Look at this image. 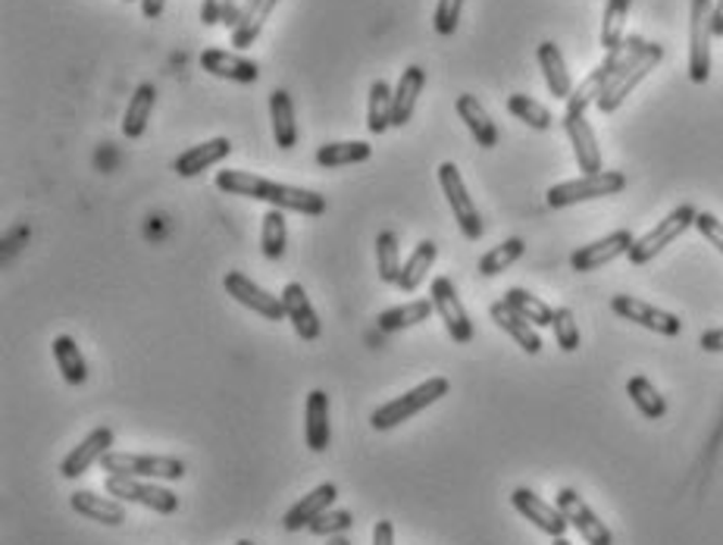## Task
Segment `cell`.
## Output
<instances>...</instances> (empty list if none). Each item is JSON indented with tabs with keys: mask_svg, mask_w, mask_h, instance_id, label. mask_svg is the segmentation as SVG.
<instances>
[{
	"mask_svg": "<svg viewBox=\"0 0 723 545\" xmlns=\"http://www.w3.org/2000/svg\"><path fill=\"white\" fill-rule=\"evenodd\" d=\"M216 189L236 198H251V201H264L276 211H292V214H304V217H320L326 214V198L320 191L297 189V186H286V182H272L257 173L248 169H223L216 173Z\"/></svg>",
	"mask_w": 723,
	"mask_h": 545,
	"instance_id": "6da1fadb",
	"label": "cell"
},
{
	"mask_svg": "<svg viewBox=\"0 0 723 545\" xmlns=\"http://www.w3.org/2000/svg\"><path fill=\"white\" fill-rule=\"evenodd\" d=\"M448 389H452V382L445 380V377H429V380H423L420 385H414L410 392H404L398 398L379 405V408L373 410V417H370V427H373L376 433L395 430V427L407 423L410 417H417L420 410L432 408L439 398H445Z\"/></svg>",
	"mask_w": 723,
	"mask_h": 545,
	"instance_id": "7a4b0ae2",
	"label": "cell"
},
{
	"mask_svg": "<svg viewBox=\"0 0 723 545\" xmlns=\"http://www.w3.org/2000/svg\"><path fill=\"white\" fill-rule=\"evenodd\" d=\"M101 467L116 477H138V480H157V483H176L188 473L182 458L176 455H135V452H107Z\"/></svg>",
	"mask_w": 723,
	"mask_h": 545,
	"instance_id": "3957f363",
	"label": "cell"
},
{
	"mask_svg": "<svg viewBox=\"0 0 723 545\" xmlns=\"http://www.w3.org/2000/svg\"><path fill=\"white\" fill-rule=\"evenodd\" d=\"M435 176H439L442 194L448 198V207H452V214H455L457 226H460V232H464V239L480 242L482 232H485V219H482V214L477 211V204H473V198H470V191H467V182H464V176H460L457 164H452V161L439 164Z\"/></svg>",
	"mask_w": 723,
	"mask_h": 545,
	"instance_id": "277c9868",
	"label": "cell"
},
{
	"mask_svg": "<svg viewBox=\"0 0 723 545\" xmlns=\"http://www.w3.org/2000/svg\"><path fill=\"white\" fill-rule=\"evenodd\" d=\"M626 189V176L623 173H595V176H580V179H570V182H558L551 186L545 201L551 211H561V207H570V204H583V201H595V198H611V194H620Z\"/></svg>",
	"mask_w": 723,
	"mask_h": 545,
	"instance_id": "5b68a950",
	"label": "cell"
},
{
	"mask_svg": "<svg viewBox=\"0 0 723 545\" xmlns=\"http://www.w3.org/2000/svg\"><path fill=\"white\" fill-rule=\"evenodd\" d=\"M696 217L698 211L693 207V204H680L676 211H670L668 217L661 219L655 229H648L643 239H636L633 242V248H630V264H636V267H643V264H648V261H655L661 251L668 245H673L686 229H693L696 226Z\"/></svg>",
	"mask_w": 723,
	"mask_h": 545,
	"instance_id": "8992f818",
	"label": "cell"
},
{
	"mask_svg": "<svg viewBox=\"0 0 723 545\" xmlns=\"http://www.w3.org/2000/svg\"><path fill=\"white\" fill-rule=\"evenodd\" d=\"M104 490L113 498H119V502H132V505H141L148 511H157V515H176L179 511V495L173 490H163L157 480H138V477L107 473Z\"/></svg>",
	"mask_w": 723,
	"mask_h": 545,
	"instance_id": "52a82bcc",
	"label": "cell"
},
{
	"mask_svg": "<svg viewBox=\"0 0 723 545\" xmlns=\"http://www.w3.org/2000/svg\"><path fill=\"white\" fill-rule=\"evenodd\" d=\"M711 0H693L689 3V79L705 85L711 79Z\"/></svg>",
	"mask_w": 723,
	"mask_h": 545,
	"instance_id": "ba28073f",
	"label": "cell"
},
{
	"mask_svg": "<svg viewBox=\"0 0 723 545\" xmlns=\"http://www.w3.org/2000/svg\"><path fill=\"white\" fill-rule=\"evenodd\" d=\"M661 60H664V48L648 41V48H645L643 54L636 56L626 69H620L617 76H611V83H608V88H605L601 98H598V110H601V113H614V110L630 98V91L643 83L645 76H648Z\"/></svg>",
	"mask_w": 723,
	"mask_h": 545,
	"instance_id": "9c48e42d",
	"label": "cell"
},
{
	"mask_svg": "<svg viewBox=\"0 0 723 545\" xmlns=\"http://www.w3.org/2000/svg\"><path fill=\"white\" fill-rule=\"evenodd\" d=\"M429 299L435 304L439 320L445 324L448 335L455 339L457 345L473 342V324H470V317H467V310H464V304H460V295H457L455 282H452L448 276H435V279H432Z\"/></svg>",
	"mask_w": 723,
	"mask_h": 545,
	"instance_id": "30bf717a",
	"label": "cell"
},
{
	"mask_svg": "<svg viewBox=\"0 0 723 545\" xmlns=\"http://www.w3.org/2000/svg\"><path fill=\"white\" fill-rule=\"evenodd\" d=\"M555 505L561 508V515L567 523L586 540V545H614V533L608 523H601V518L592 511L589 505L580 498L576 490H561L555 495Z\"/></svg>",
	"mask_w": 723,
	"mask_h": 545,
	"instance_id": "8fae6325",
	"label": "cell"
},
{
	"mask_svg": "<svg viewBox=\"0 0 723 545\" xmlns=\"http://www.w3.org/2000/svg\"><path fill=\"white\" fill-rule=\"evenodd\" d=\"M611 310H614L617 317H623L630 324H639V327L651 329L658 335H670L673 339V335L683 332V320L676 314L661 310V307H655V304H648L643 299H633V295H614L611 299Z\"/></svg>",
	"mask_w": 723,
	"mask_h": 545,
	"instance_id": "7c38bea8",
	"label": "cell"
},
{
	"mask_svg": "<svg viewBox=\"0 0 723 545\" xmlns=\"http://www.w3.org/2000/svg\"><path fill=\"white\" fill-rule=\"evenodd\" d=\"M223 286H226V292L232 295V299L239 301L241 307H248V310H254V314H261V317H267V320H282L286 317V307H282V299H276V295H269L264 286H257L254 279H248L244 272L232 270L223 276Z\"/></svg>",
	"mask_w": 723,
	"mask_h": 545,
	"instance_id": "4fadbf2b",
	"label": "cell"
},
{
	"mask_svg": "<svg viewBox=\"0 0 723 545\" xmlns=\"http://www.w3.org/2000/svg\"><path fill=\"white\" fill-rule=\"evenodd\" d=\"M113 430L110 427H98V430H91L88 436L81 439L79 445L60 461V477L63 480H79L85 477L94 464L104 461V455L113 452Z\"/></svg>",
	"mask_w": 723,
	"mask_h": 545,
	"instance_id": "5bb4252c",
	"label": "cell"
},
{
	"mask_svg": "<svg viewBox=\"0 0 723 545\" xmlns=\"http://www.w3.org/2000/svg\"><path fill=\"white\" fill-rule=\"evenodd\" d=\"M633 242H636V236H633L630 229H617V232L598 239V242H592V245L576 248V251L570 254V267L576 272L601 270L605 264L617 261L620 254H630Z\"/></svg>",
	"mask_w": 723,
	"mask_h": 545,
	"instance_id": "9a60e30c",
	"label": "cell"
},
{
	"mask_svg": "<svg viewBox=\"0 0 723 545\" xmlns=\"http://www.w3.org/2000/svg\"><path fill=\"white\" fill-rule=\"evenodd\" d=\"M510 505L517 508V515H523L530 523H536L545 536H551V540L567 536V527H570V523H567V518L561 515V508L542 502L533 490H513L510 492Z\"/></svg>",
	"mask_w": 723,
	"mask_h": 545,
	"instance_id": "2e32d148",
	"label": "cell"
},
{
	"mask_svg": "<svg viewBox=\"0 0 723 545\" xmlns=\"http://www.w3.org/2000/svg\"><path fill=\"white\" fill-rule=\"evenodd\" d=\"M201 69L216 79L239 85H251L261 79V63H254L251 56L236 54V51H219V48H207L201 54Z\"/></svg>",
	"mask_w": 723,
	"mask_h": 545,
	"instance_id": "e0dca14e",
	"label": "cell"
},
{
	"mask_svg": "<svg viewBox=\"0 0 723 545\" xmlns=\"http://www.w3.org/2000/svg\"><path fill=\"white\" fill-rule=\"evenodd\" d=\"M335 498H339V486L335 483H320L317 490H310L304 498H297L295 505L286 511L282 527L286 533H297V530H307L314 520L320 518L322 511L335 508Z\"/></svg>",
	"mask_w": 723,
	"mask_h": 545,
	"instance_id": "ac0fdd59",
	"label": "cell"
},
{
	"mask_svg": "<svg viewBox=\"0 0 723 545\" xmlns=\"http://www.w3.org/2000/svg\"><path fill=\"white\" fill-rule=\"evenodd\" d=\"M563 132L570 138V144H573V154H576V164L583 169V176H595V173H601V151H598V138L592 132V123L586 119V113L583 116H567L563 113L561 119Z\"/></svg>",
	"mask_w": 723,
	"mask_h": 545,
	"instance_id": "d6986e66",
	"label": "cell"
},
{
	"mask_svg": "<svg viewBox=\"0 0 723 545\" xmlns=\"http://www.w3.org/2000/svg\"><path fill=\"white\" fill-rule=\"evenodd\" d=\"M279 299H282V307H286L289 324L295 327L297 339H304V342H317V339H320V317H317L314 304L307 299L304 286H301V282H289V286L282 289Z\"/></svg>",
	"mask_w": 723,
	"mask_h": 545,
	"instance_id": "ffe728a7",
	"label": "cell"
},
{
	"mask_svg": "<svg viewBox=\"0 0 723 545\" xmlns=\"http://www.w3.org/2000/svg\"><path fill=\"white\" fill-rule=\"evenodd\" d=\"M229 154H232V141H229V138L226 136L211 138V141H201V144L188 148L186 154H179L176 164H173V169H176L182 179H194V176L207 173L211 166L223 164Z\"/></svg>",
	"mask_w": 723,
	"mask_h": 545,
	"instance_id": "44dd1931",
	"label": "cell"
},
{
	"mask_svg": "<svg viewBox=\"0 0 723 545\" xmlns=\"http://www.w3.org/2000/svg\"><path fill=\"white\" fill-rule=\"evenodd\" d=\"M69 505H73L76 515H81L85 520H94V523H101V527H123V523H126V508H123V502L113 498V495H98V492L91 490H79L69 495Z\"/></svg>",
	"mask_w": 723,
	"mask_h": 545,
	"instance_id": "7402d4cb",
	"label": "cell"
},
{
	"mask_svg": "<svg viewBox=\"0 0 723 545\" xmlns=\"http://www.w3.org/2000/svg\"><path fill=\"white\" fill-rule=\"evenodd\" d=\"M304 442L310 452L322 455L332 442V427H329V395L322 389H314L304 398Z\"/></svg>",
	"mask_w": 723,
	"mask_h": 545,
	"instance_id": "603a6c76",
	"label": "cell"
},
{
	"mask_svg": "<svg viewBox=\"0 0 723 545\" xmlns=\"http://www.w3.org/2000/svg\"><path fill=\"white\" fill-rule=\"evenodd\" d=\"M489 317H492V324L502 329V332H508L510 339H513L527 355H538V352H542V335L536 332V327H533L527 317H520L508 301H495V304L489 307Z\"/></svg>",
	"mask_w": 723,
	"mask_h": 545,
	"instance_id": "cb8c5ba5",
	"label": "cell"
},
{
	"mask_svg": "<svg viewBox=\"0 0 723 545\" xmlns=\"http://www.w3.org/2000/svg\"><path fill=\"white\" fill-rule=\"evenodd\" d=\"M276 7H279V0H248V3H244L239 23L229 31L236 51L254 48V41L261 38V31H264V26H267V20L272 16Z\"/></svg>",
	"mask_w": 723,
	"mask_h": 545,
	"instance_id": "d4e9b609",
	"label": "cell"
},
{
	"mask_svg": "<svg viewBox=\"0 0 723 545\" xmlns=\"http://www.w3.org/2000/svg\"><path fill=\"white\" fill-rule=\"evenodd\" d=\"M457 116H460V123H467V129H470V136L473 141L485 148V151H492L495 144H498V126H495V119L485 113V107L480 104V98H473V94H460L455 101Z\"/></svg>",
	"mask_w": 723,
	"mask_h": 545,
	"instance_id": "484cf974",
	"label": "cell"
},
{
	"mask_svg": "<svg viewBox=\"0 0 723 545\" xmlns=\"http://www.w3.org/2000/svg\"><path fill=\"white\" fill-rule=\"evenodd\" d=\"M269 119H272V138H276V148L282 151H292L297 144V123H295V104H292V94L286 88H276L269 94Z\"/></svg>",
	"mask_w": 723,
	"mask_h": 545,
	"instance_id": "4316f807",
	"label": "cell"
},
{
	"mask_svg": "<svg viewBox=\"0 0 723 545\" xmlns=\"http://www.w3.org/2000/svg\"><path fill=\"white\" fill-rule=\"evenodd\" d=\"M536 60L538 66H542V76H545L548 91H551L555 98L567 101V98L573 94V79H570V73H567L561 48H558L555 41H542L536 48Z\"/></svg>",
	"mask_w": 723,
	"mask_h": 545,
	"instance_id": "83f0119b",
	"label": "cell"
},
{
	"mask_svg": "<svg viewBox=\"0 0 723 545\" xmlns=\"http://www.w3.org/2000/svg\"><path fill=\"white\" fill-rule=\"evenodd\" d=\"M427 85L423 66H407L402 73V83L395 85V113H392V126H407L414 119L417 98Z\"/></svg>",
	"mask_w": 723,
	"mask_h": 545,
	"instance_id": "f1b7e54d",
	"label": "cell"
},
{
	"mask_svg": "<svg viewBox=\"0 0 723 545\" xmlns=\"http://www.w3.org/2000/svg\"><path fill=\"white\" fill-rule=\"evenodd\" d=\"M370 157H373V144L370 141H329V144L317 148V154H314V161L322 169L364 164Z\"/></svg>",
	"mask_w": 723,
	"mask_h": 545,
	"instance_id": "f546056e",
	"label": "cell"
},
{
	"mask_svg": "<svg viewBox=\"0 0 723 545\" xmlns=\"http://www.w3.org/2000/svg\"><path fill=\"white\" fill-rule=\"evenodd\" d=\"M432 314H435L432 299H414L407 301V304H398V307L382 310L376 324H379L382 332H402V329L417 327V324H427Z\"/></svg>",
	"mask_w": 723,
	"mask_h": 545,
	"instance_id": "4dcf8cb0",
	"label": "cell"
},
{
	"mask_svg": "<svg viewBox=\"0 0 723 545\" xmlns=\"http://www.w3.org/2000/svg\"><path fill=\"white\" fill-rule=\"evenodd\" d=\"M392 113H395V88L385 79H376L367 98V129L373 136H385V129H392Z\"/></svg>",
	"mask_w": 723,
	"mask_h": 545,
	"instance_id": "1f68e13d",
	"label": "cell"
},
{
	"mask_svg": "<svg viewBox=\"0 0 723 545\" xmlns=\"http://www.w3.org/2000/svg\"><path fill=\"white\" fill-rule=\"evenodd\" d=\"M154 104H157V88L151 83H141L135 88V98L126 107V116H123V136L126 138H141L144 129H148V119L154 113Z\"/></svg>",
	"mask_w": 723,
	"mask_h": 545,
	"instance_id": "d6a6232c",
	"label": "cell"
},
{
	"mask_svg": "<svg viewBox=\"0 0 723 545\" xmlns=\"http://www.w3.org/2000/svg\"><path fill=\"white\" fill-rule=\"evenodd\" d=\"M51 352H54L56 367H60V377L69 382V385H85L88 380V364H85V355L76 345L73 335H56L51 342Z\"/></svg>",
	"mask_w": 723,
	"mask_h": 545,
	"instance_id": "836d02e7",
	"label": "cell"
},
{
	"mask_svg": "<svg viewBox=\"0 0 723 545\" xmlns=\"http://www.w3.org/2000/svg\"><path fill=\"white\" fill-rule=\"evenodd\" d=\"M435 257H439V245H435L432 239H423L420 245L410 251V257L404 261L402 279H398V289H402V292H407V295H410V292H417V289L423 286L427 272L432 270Z\"/></svg>",
	"mask_w": 723,
	"mask_h": 545,
	"instance_id": "e575fe53",
	"label": "cell"
},
{
	"mask_svg": "<svg viewBox=\"0 0 723 545\" xmlns=\"http://www.w3.org/2000/svg\"><path fill=\"white\" fill-rule=\"evenodd\" d=\"M626 395H630V402L636 405V410L643 414L645 420H661V417L668 414V398H664V395L655 389V382L643 377V373L630 377Z\"/></svg>",
	"mask_w": 723,
	"mask_h": 545,
	"instance_id": "d590c367",
	"label": "cell"
},
{
	"mask_svg": "<svg viewBox=\"0 0 723 545\" xmlns=\"http://www.w3.org/2000/svg\"><path fill=\"white\" fill-rule=\"evenodd\" d=\"M376 264H379V279L385 286H398L404 264L402 254H398V236L389 232V229H382L376 236Z\"/></svg>",
	"mask_w": 723,
	"mask_h": 545,
	"instance_id": "8d00e7d4",
	"label": "cell"
},
{
	"mask_svg": "<svg viewBox=\"0 0 723 545\" xmlns=\"http://www.w3.org/2000/svg\"><path fill=\"white\" fill-rule=\"evenodd\" d=\"M289 245V229H286V214L269 207L264 219H261V251L267 261H279Z\"/></svg>",
	"mask_w": 723,
	"mask_h": 545,
	"instance_id": "74e56055",
	"label": "cell"
},
{
	"mask_svg": "<svg viewBox=\"0 0 723 545\" xmlns=\"http://www.w3.org/2000/svg\"><path fill=\"white\" fill-rule=\"evenodd\" d=\"M505 301H508L520 317H527L533 327H551V320H555V307H548L545 301L536 299V295L527 292V289H508Z\"/></svg>",
	"mask_w": 723,
	"mask_h": 545,
	"instance_id": "f35d334b",
	"label": "cell"
},
{
	"mask_svg": "<svg viewBox=\"0 0 723 545\" xmlns=\"http://www.w3.org/2000/svg\"><path fill=\"white\" fill-rule=\"evenodd\" d=\"M508 113L517 116L520 123H527L530 129H538V132L551 129V123H555L551 110L545 107V104H538L536 98H530V94H510Z\"/></svg>",
	"mask_w": 723,
	"mask_h": 545,
	"instance_id": "ab89813d",
	"label": "cell"
},
{
	"mask_svg": "<svg viewBox=\"0 0 723 545\" xmlns=\"http://www.w3.org/2000/svg\"><path fill=\"white\" fill-rule=\"evenodd\" d=\"M630 3L633 0H608L605 7V23H601V48L611 54L617 51L626 38H623V28H626V16H630Z\"/></svg>",
	"mask_w": 723,
	"mask_h": 545,
	"instance_id": "60d3db41",
	"label": "cell"
},
{
	"mask_svg": "<svg viewBox=\"0 0 723 545\" xmlns=\"http://www.w3.org/2000/svg\"><path fill=\"white\" fill-rule=\"evenodd\" d=\"M523 239H508V242H502V245H495L492 251H485L480 257V272L482 276H498V272H505L510 264H517L520 257H523Z\"/></svg>",
	"mask_w": 723,
	"mask_h": 545,
	"instance_id": "b9f144b4",
	"label": "cell"
},
{
	"mask_svg": "<svg viewBox=\"0 0 723 545\" xmlns=\"http://www.w3.org/2000/svg\"><path fill=\"white\" fill-rule=\"evenodd\" d=\"M351 523H354V515L345 511V508H329V511H322L320 518L314 520L307 530H310V536H342V533H348Z\"/></svg>",
	"mask_w": 723,
	"mask_h": 545,
	"instance_id": "7bdbcfd3",
	"label": "cell"
},
{
	"mask_svg": "<svg viewBox=\"0 0 723 545\" xmlns=\"http://www.w3.org/2000/svg\"><path fill=\"white\" fill-rule=\"evenodd\" d=\"M551 329H555V339H558L561 352L573 355V352L580 348V327H576V317H573L570 307H558V310H555Z\"/></svg>",
	"mask_w": 723,
	"mask_h": 545,
	"instance_id": "ee69618b",
	"label": "cell"
},
{
	"mask_svg": "<svg viewBox=\"0 0 723 545\" xmlns=\"http://www.w3.org/2000/svg\"><path fill=\"white\" fill-rule=\"evenodd\" d=\"M460 10H464V0H439L435 3V16H432L435 35H442V38L455 35L457 23H460Z\"/></svg>",
	"mask_w": 723,
	"mask_h": 545,
	"instance_id": "f6af8a7d",
	"label": "cell"
},
{
	"mask_svg": "<svg viewBox=\"0 0 723 545\" xmlns=\"http://www.w3.org/2000/svg\"><path fill=\"white\" fill-rule=\"evenodd\" d=\"M696 229L723 254V223L714 214H698Z\"/></svg>",
	"mask_w": 723,
	"mask_h": 545,
	"instance_id": "bcb514c9",
	"label": "cell"
},
{
	"mask_svg": "<svg viewBox=\"0 0 723 545\" xmlns=\"http://www.w3.org/2000/svg\"><path fill=\"white\" fill-rule=\"evenodd\" d=\"M229 3H232V0H204V3H201V23H204V26H219V23H226Z\"/></svg>",
	"mask_w": 723,
	"mask_h": 545,
	"instance_id": "7dc6e473",
	"label": "cell"
},
{
	"mask_svg": "<svg viewBox=\"0 0 723 545\" xmlns=\"http://www.w3.org/2000/svg\"><path fill=\"white\" fill-rule=\"evenodd\" d=\"M373 545H395V523L392 520H376Z\"/></svg>",
	"mask_w": 723,
	"mask_h": 545,
	"instance_id": "c3c4849f",
	"label": "cell"
},
{
	"mask_svg": "<svg viewBox=\"0 0 723 545\" xmlns=\"http://www.w3.org/2000/svg\"><path fill=\"white\" fill-rule=\"evenodd\" d=\"M705 352H711V355H718L723 352V329H708V332H701V342H698Z\"/></svg>",
	"mask_w": 723,
	"mask_h": 545,
	"instance_id": "681fc988",
	"label": "cell"
},
{
	"mask_svg": "<svg viewBox=\"0 0 723 545\" xmlns=\"http://www.w3.org/2000/svg\"><path fill=\"white\" fill-rule=\"evenodd\" d=\"M166 10V0H141V13L144 20H161Z\"/></svg>",
	"mask_w": 723,
	"mask_h": 545,
	"instance_id": "f907efd6",
	"label": "cell"
},
{
	"mask_svg": "<svg viewBox=\"0 0 723 545\" xmlns=\"http://www.w3.org/2000/svg\"><path fill=\"white\" fill-rule=\"evenodd\" d=\"M711 31H714V38H723V0L714 3V13H711Z\"/></svg>",
	"mask_w": 723,
	"mask_h": 545,
	"instance_id": "816d5d0a",
	"label": "cell"
},
{
	"mask_svg": "<svg viewBox=\"0 0 723 545\" xmlns=\"http://www.w3.org/2000/svg\"><path fill=\"white\" fill-rule=\"evenodd\" d=\"M326 545H348V540H342V536H329V543Z\"/></svg>",
	"mask_w": 723,
	"mask_h": 545,
	"instance_id": "f5cc1de1",
	"label": "cell"
},
{
	"mask_svg": "<svg viewBox=\"0 0 723 545\" xmlns=\"http://www.w3.org/2000/svg\"><path fill=\"white\" fill-rule=\"evenodd\" d=\"M551 545H573L567 536H558V540H551Z\"/></svg>",
	"mask_w": 723,
	"mask_h": 545,
	"instance_id": "db71d44e",
	"label": "cell"
},
{
	"mask_svg": "<svg viewBox=\"0 0 723 545\" xmlns=\"http://www.w3.org/2000/svg\"><path fill=\"white\" fill-rule=\"evenodd\" d=\"M236 545H254V543H251V540H239V543H236Z\"/></svg>",
	"mask_w": 723,
	"mask_h": 545,
	"instance_id": "11a10c76",
	"label": "cell"
},
{
	"mask_svg": "<svg viewBox=\"0 0 723 545\" xmlns=\"http://www.w3.org/2000/svg\"><path fill=\"white\" fill-rule=\"evenodd\" d=\"M126 3H135V0H126Z\"/></svg>",
	"mask_w": 723,
	"mask_h": 545,
	"instance_id": "9f6ffc18",
	"label": "cell"
}]
</instances>
